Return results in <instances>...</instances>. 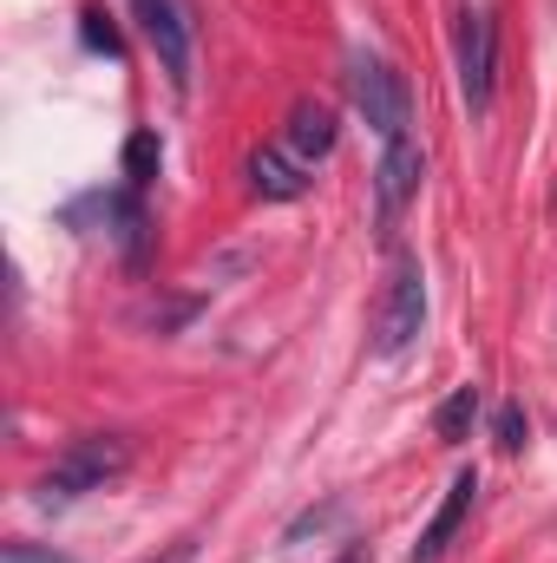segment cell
Masks as SVG:
<instances>
[{"mask_svg": "<svg viewBox=\"0 0 557 563\" xmlns=\"http://www.w3.org/2000/svg\"><path fill=\"white\" fill-rule=\"evenodd\" d=\"M0 563H73V558H53V551H33V544H7Z\"/></svg>", "mask_w": 557, "mask_h": 563, "instance_id": "4fadbf2b", "label": "cell"}, {"mask_svg": "<svg viewBox=\"0 0 557 563\" xmlns=\"http://www.w3.org/2000/svg\"><path fill=\"white\" fill-rule=\"evenodd\" d=\"M132 13H139V33L151 40L164 79H171L177 92H190V53H197L190 7H184V0H132Z\"/></svg>", "mask_w": 557, "mask_h": 563, "instance_id": "277c9868", "label": "cell"}, {"mask_svg": "<svg viewBox=\"0 0 557 563\" xmlns=\"http://www.w3.org/2000/svg\"><path fill=\"white\" fill-rule=\"evenodd\" d=\"M426 328V269L419 256H394V276H387V295L374 308V354H407Z\"/></svg>", "mask_w": 557, "mask_h": 563, "instance_id": "3957f363", "label": "cell"}, {"mask_svg": "<svg viewBox=\"0 0 557 563\" xmlns=\"http://www.w3.org/2000/svg\"><path fill=\"white\" fill-rule=\"evenodd\" d=\"M419 184H426V151L414 139H394L381 151V170H374V203H381V230H394L401 223V210L419 197Z\"/></svg>", "mask_w": 557, "mask_h": 563, "instance_id": "5b68a950", "label": "cell"}, {"mask_svg": "<svg viewBox=\"0 0 557 563\" xmlns=\"http://www.w3.org/2000/svg\"><path fill=\"white\" fill-rule=\"evenodd\" d=\"M472 498H479V472H459L452 485H446V498H439V511L426 518V531H419L414 544V563H433L446 558V544L459 538V525H466V511H472Z\"/></svg>", "mask_w": 557, "mask_h": 563, "instance_id": "52a82bcc", "label": "cell"}, {"mask_svg": "<svg viewBox=\"0 0 557 563\" xmlns=\"http://www.w3.org/2000/svg\"><path fill=\"white\" fill-rule=\"evenodd\" d=\"M472 420H479V387H452V394L439 400V413H433V432H439L446 445H459V439L472 432Z\"/></svg>", "mask_w": 557, "mask_h": 563, "instance_id": "30bf717a", "label": "cell"}, {"mask_svg": "<svg viewBox=\"0 0 557 563\" xmlns=\"http://www.w3.org/2000/svg\"><path fill=\"white\" fill-rule=\"evenodd\" d=\"M348 99H354V112L368 119V132L381 144L407 139V125H414V92H407V79H401L381 53H354V59H348Z\"/></svg>", "mask_w": 557, "mask_h": 563, "instance_id": "7a4b0ae2", "label": "cell"}, {"mask_svg": "<svg viewBox=\"0 0 557 563\" xmlns=\"http://www.w3.org/2000/svg\"><path fill=\"white\" fill-rule=\"evenodd\" d=\"M335 139H341V125H335V112L321 106V99H295L288 106V132H282V144L315 170V157H328L335 151Z\"/></svg>", "mask_w": 557, "mask_h": 563, "instance_id": "9c48e42d", "label": "cell"}, {"mask_svg": "<svg viewBox=\"0 0 557 563\" xmlns=\"http://www.w3.org/2000/svg\"><path fill=\"white\" fill-rule=\"evenodd\" d=\"M144 563H197V544L184 538V544H171V551H157V558H144Z\"/></svg>", "mask_w": 557, "mask_h": 563, "instance_id": "5bb4252c", "label": "cell"}, {"mask_svg": "<svg viewBox=\"0 0 557 563\" xmlns=\"http://www.w3.org/2000/svg\"><path fill=\"white\" fill-rule=\"evenodd\" d=\"M250 190L270 197V203H295L308 190V164L288 151V144H256L250 151Z\"/></svg>", "mask_w": 557, "mask_h": 563, "instance_id": "ba28073f", "label": "cell"}, {"mask_svg": "<svg viewBox=\"0 0 557 563\" xmlns=\"http://www.w3.org/2000/svg\"><path fill=\"white\" fill-rule=\"evenodd\" d=\"M157 132H132V144H125V177H132V190H144L151 177H157Z\"/></svg>", "mask_w": 557, "mask_h": 563, "instance_id": "8fae6325", "label": "cell"}, {"mask_svg": "<svg viewBox=\"0 0 557 563\" xmlns=\"http://www.w3.org/2000/svg\"><path fill=\"white\" fill-rule=\"evenodd\" d=\"M125 465H132V445H125L119 432H86V439H73V445L40 472L33 498H40V505H73V498H86V492H106Z\"/></svg>", "mask_w": 557, "mask_h": 563, "instance_id": "6da1fadb", "label": "cell"}, {"mask_svg": "<svg viewBox=\"0 0 557 563\" xmlns=\"http://www.w3.org/2000/svg\"><path fill=\"white\" fill-rule=\"evenodd\" d=\"M492 439H499V452H525L532 420H525V407H518V400H505V407L492 413Z\"/></svg>", "mask_w": 557, "mask_h": 563, "instance_id": "7c38bea8", "label": "cell"}, {"mask_svg": "<svg viewBox=\"0 0 557 563\" xmlns=\"http://www.w3.org/2000/svg\"><path fill=\"white\" fill-rule=\"evenodd\" d=\"M341 563H368V551H361V544H348V558Z\"/></svg>", "mask_w": 557, "mask_h": 563, "instance_id": "9a60e30c", "label": "cell"}, {"mask_svg": "<svg viewBox=\"0 0 557 563\" xmlns=\"http://www.w3.org/2000/svg\"><path fill=\"white\" fill-rule=\"evenodd\" d=\"M492 66H499V40H492V13H459V92L472 112L492 106Z\"/></svg>", "mask_w": 557, "mask_h": 563, "instance_id": "8992f818", "label": "cell"}]
</instances>
